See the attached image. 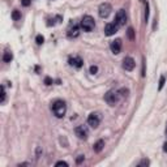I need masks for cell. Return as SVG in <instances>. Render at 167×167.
I'll list each match as a JSON object with an SVG mask.
<instances>
[{"instance_id":"cell-19","label":"cell","mask_w":167,"mask_h":167,"mask_svg":"<svg viewBox=\"0 0 167 167\" xmlns=\"http://www.w3.org/2000/svg\"><path fill=\"white\" fill-rule=\"evenodd\" d=\"M97 72H98V67H97V65H91L90 67V73L91 74H95Z\"/></svg>"},{"instance_id":"cell-16","label":"cell","mask_w":167,"mask_h":167,"mask_svg":"<svg viewBox=\"0 0 167 167\" xmlns=\"http://www.w3.org/2000/svg\"><path fill=\"white\" fill-rule=\"evenodd\" d=\"M127 34H128V38H129L131 41L135 39V30H133V27H128Z\"/></svg>"},{"instance_id":"cell-7","label":"cell","mask_w":167,"mask_h":167,"mask_svg":"<svg viewBox=\"0 0 167 167\" xmlns=\"http://www.w3.org/2000/svg\"><path fill=\"white\" fill-rule=\"evenodd\" d=\"M74 132H76V136L79 138H81V140H86L89 136V131L88 128L85 127V125H79V127L74 129Z\"/></svg>"},{"instance_id":"cell-28","label":"cell","mask_w":167,"mask_h":167,"mask_svg":"<svg viewBox=\"0 0 167 167\" xmlns=\"http://www.w3.org/2000/svg\"><path fill=\"white\" fill-rule=\"evenodd\" d=\"M166 133H167V129H166Z\"/></svg>"},{"instance_id":"cell-1","label":"cell","mask_w":167,"mask_h":167,"mask_svg":"<svg viewBox=\"0 0 167 167\" xmlns=\"http://www.w3.org/2000/svg\"><path fill=\"white\" fill-rule=\"evenodd\" d=\"M51 108H52V112H54V115L56 116V118H63V116L65 115V112H67V105H65V102L60 101V99L55 101L54 103H52Z\"/></svg>"},{"instance_id":"cell-4","label":"cell","mask_w":167,"mask_h":167,"mask_svg":"<svg viewBox=\"0 0 167 167\" xmlns=\"http://www.w3.org/2000/svg\"><path fill=\"white\" fill-rule=\"evenodd\" d=\"M101 123V114L99 112H91L88 118V124L91 128H97Z\"/></svg>"},{"instance_id":"cell-26","label":"cell","mask_w":167,"mask_h":167,"mask_svg":"<svg viewBox=\"0 0 167 167\" xmlns=\"http://www.w3.org/2000/svg\"><path fill=\"white\" fill-rule=\"evenodd\" d=\"M44 84H46V85H51V84H52V80L50 79V77H46V79H44Z\"/></svg>"},{"instance_id":"cell-21","label":"cell","mask_w":167,"mask_h":167,"mask_svg":"<svg viewBox=\"0 0 167 167\" xmlns=\"http://www.w3.org/2000/svg\"><path fill=\"white\" fill-rule=\"evenodd\" d=\"M30 3H32V0H21V4L24 5V7H29Z\"/></svg>"},{"instance_id":"cell-22","label":"cell","mask_w":167,"mask_h":167,"mask_svg":"<svg viewBox=\"0 0 167 167\" xmlns=\"http://www.w3.org/2000/svg\"><path fill=\"white\" fill-rule=\"evenodd\" d=\"M163 85H165V77L162 76V77H161V80H159V90L163 88Z\"/></svg>"},{"instance_id":"cell-18","label":"cell","mask_w":167,"mask_h":167,"mask_svg":"<svg viewBox=\"0 0 167 167\" xmlns=\"http://www.w3.org/2000/svg\"><path fill=\"white\" fill-rule=\"evenodd\" d=\"M147 18H149V5L146 3V7H145V16H144V20L145 22H147Z\"/></svg>"},{"instance_id":"cell-11","label":"cell","mask_w":167,"mask_h":167,"mask_svg":"<svg viewBox=\"0 0 167 167\" xmlns=\"http://www.w3.org/2000/svg\"><path fill=\"white\" fill-rule=\"evenodd\" d=\"M79 34H80L79 25H76V24L71 25V26H69V29H68V37L69 38H76V37H79Z\"/></svg>"},{"instance_id":"cell-14","label":"cell","mask_w":167,"mask_h":167,"mask_svg":"<svg viewBox=\"0 0 167 167\" xmlns=\"http://www.w3.org/2000/svg\"><path fill=\"white\" fill-rule=\"evenodd\" d=\"M13 59L12 54L11 52H5L4 55H3V60H4V63H11V60Z\"/></svg>"},{"instance_id":"cell-20","label":"cell","mask_w":167,"mask_h":167,"mask_svg":"<svg viewBox=\"0 0 167 167\" xmlns=\"http://www.w3.org/2000/svg\"><path fill=\"white\" fill-rule=\"evenodd\" d=\"M35 41H37V43L38 44H42L44 42V38L42 37V35H37V38H35Z\"/></svg>"},{"instance_id":"cell-6","label":"cell","mask_w":167,"mask_h":167,"mask_svg":"<svg viewBox=\"0 0 167 167\" xmlns=\"http://www.w3.org/2000/svg\"><path fill=\"white\" fill-rule=\"evenodd\" d=\"M125 21H127V13H125V11L124 9L118 11V13H116V16H115V24L120 27L125 24Z\"/></svg>"},{"instance_id":"cell-24","label":"cell","mask_w":167,"mask_h":167,"mask_svg":"<svg viewBox=\"0 0 167 167\" xmlns=\"http://www.w3.org/2000/svg\"><path fill=\"white\" fill-rule=\"evenodd\" d=\"M147 165H149V161H147V159H142L138 166H147Z\"/></svg>"},{"instance_id":"cell-27","label":"cell","mask_w":167,"mask_h":167,"mask_svg":"<svg viewBox=\"0 0 167 167\" xmlns=\"http://www.w3.org/2000/svg\"><path fill=\"white\" fill-rule=\"evenodd\" d=\"M163 146H165V147H163V150H165V152H167V142H166Z\"/></svg>"},{"instance_id":"cell-10","label":"cell","mask_w":167,"mask_h":167,"mask_svg":"<svg viewBox=\"0 0 167 167\" xmlns=\"http://www.w3.org/2000/svg\"><path fill=\"white\" fill-rule=\"evenodd\" d=\"M135 65H136V63H135V60H133V58L127 56L123 60V68L125 71H133V69H135Z\"/></svg>"},{"instance_id":"cell-25","label":"cell","mask_w":167,"mask_h":167,"mask_svg":"<svg viewBox=\"0 0 167 167\" xmlns=\"http://www.w3.org/2000/svg\"><path fill=\"white\" fill-rule=\"evenodd\" d=\"M56 166H68V163L64 162V161H59V162H56Z\"/></svg>"},{"instance_id":"cell-23","label":"cell","mask_w":167,"mask_h":167,"mask_svg":"<svg viewBox=\"0 0 167 167\" xmlns=\"http://www.w3.org/2000/svg\"><path fill=\"white\" fill-rule=\"evenodd\" d=\"M84 159H85V157H84V155H79V158L76 159V163H77V165H80Z\"/></svg>"},{"instance_id":"cell-8","label":"cell","mask_w":167,"mask_h":167,"mask_svg":"<svg viewBox=\"0 0 167 167\" xmlns=\"http://www.w3.org/2000/svg\"><path fill=\"white\" fill-rule=\"evenodd\" d=\"M119 30V26L115 24V22H110V24L106 25L105 27V34L107 35V37H111V35H114L115 33H118Z\"/></svg>"},{"instance_id":"cell-5","label":"cell","mask_w":167,"mask_h":167,"mask_svg":"<svg viewBox=\"0 0 167 167\" xmlns=\"http://www.w3.org/2000/svg\"><path fill=\"white\" fill-rule=\"evenodd\" d=\"M111 11H112V8H111V5L108 4V3H102V4L99 5V9H98L99 17H102V18H107L108 16H110Z\"/></svg>"},{"instance_id":"cell-12","label":"cell","mask_w":167,"mask_h":167,"mask_svg":"<svg viewBox=\"0 0 167 167\" xmlns=\"http://www.w3.org/2000/svg\"><path fill=\"white\" fill-rule=\"evenodd\" d=\"M82 63L84 62L80 56H74V58H71V59H69V64H71L72 67H74V68H81Z\"/></svg>"},{"instance_id":"cell-2","label":"cell","mask_w":167,"mask_h":167,"mask_svg":"<svg viewBox=\"0 0 167 167\" xmlns=\"http://www.w3.org/2000/svg\"><path fill=\"white\" fill-rule=\"evenodd\" d=\"M94 26H95V21H94V18L91 17V16H84L82 20H81V27L84 29V32H91V30L94 29Z\"/></svg>"},{"instance_id":"cell-15","label":"cell","mask_w":167,"mask_h":167,"mask_svg":"<svg viewBox=\"0 0 167 167\" xmlns=\"http://www.w3.org/2000/svg\"><path fill=\"white\" fill-rule=\"evenodd\" d=\"M12 18H13V20H15V21H18V20H20V18H21V13L18 12L17 9H15V11H13V12H12Z\"/></svg>"},{"instance_id":"cell-3","label":"cell","mask_w":167,"mask_h":167,"mask_svg":"<svg viewBox=\"0 0 167 167\" xmlns=\"http://www.w3.org/2000/svg\"><path fill=\"white\" fill-rule=\"evenodd\" d=\"M120 94H119V91H115V90H110L107 94L105 95V101L107 102L110 106H115L118 103L119 101H120Z\"/></svg>"},{"instance_id":"cell-9","label":"cell","mask_w":167,"mask_h":167,"mask_svg":"<svg viewBox=\"0 0 167 167\" xmlns=\"http://www.w3.org/2000/svg\"><path fill=\"white\" fill-rule=\"evenodd\" d=\"M110 48H111V51H112V54L118 55L119 52L121 51V39L116 38L115 41H112L111 42V44H110Z\"/></svg>"},{"instance_id":"cell-13","label":"cell","mask_w":167,"mask_h":167,"mask_svg":"<svg viewBox=\"0 0 167 167\" xmlns=\"http://www.w3.org/2000/svg\"><path fill=\"white\" fill-rule=\"evenodd\" d=\"M103 147H105V141H103V140H98L95 144H94L93 150H94L95 153H101L102 150H103Z\"/></svg>"},{"instance_id":"cell-17","label":"cell","mask_w":167,"mask_h":167,"mask_svg":"<svg viewBox=\"0 0 167 167\" xmlns=\"http://www.w3.org/2000/svg\"><path fill=\"white\" fill-rule=\"evenodd\" d=\"M5 95H7V93H5V88L4 86H1V99H0L1 103H4L5 102Z\"/></svg>"}]
</instances>
